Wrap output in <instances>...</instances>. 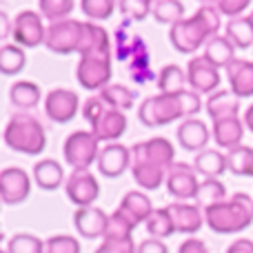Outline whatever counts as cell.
I'll use <instances>...</instances> for the list:
<instances>
[{
    "label": "cell",
    "instance_id": "1",
    "mask_svg": "<svg viewBox=\"0 0 253 253\" xmlns=\"http://www.w3.org/2000/svg\"><path fill=\"white\" fill-rule=\"evenodd\" d=\"M202 109V98L193 89H182L178 93H158L142 100L138 109V120L147 129L171 125L178 118H193Z\"/></svg>",
    "mask_w": 253,
    "mask_h": 253
},
{
    "label": "cell",
    "instance_id": "2",
    "mask_svg": "<svg viewBox=\"0 0 253 253\" xmlns=\"http://www.w3.org/2000/svg\"><path fill=\"white\" fill-rule=\"evenodd\" d=\"M222 13L218 11L215 2H207L198 9L193 16L180 20L169 29V40L175 51L180 53H196L200 47H207L211 38L220 36V20Z\"/></svg>",
    "mask_w": 253,
    "mask_h": 253
},
{
    "label": "cell",
    "instance_id": "3",
    "mask_svg": "<svg viewBox=\"0 0 253 253\" xmlns=\"http://www.w3.org/2000/svg\"><path fill=\"white\" fill-rule=\"evenodd\" d=\"M205 222L209 229L220 236L240 233L253 224V198L249 193H233L220 205H213L205 209Z\"/></svg>",
    "mask_w": 253,
    "mask_h": 253
},
{
    "label": "cell",
    "instance_id": "4",
    "mask_svg": "<svg viewBox=\"0 0 253 253\" xmlns=\"http://www.w3.org/2000/svg\"><path fill=\"white\" fill-rule=\"evenodd\" d=\"M4 144L25 156H38L47 149V131L34 114L18 111L4 126Z\"/></svg>",
    "mask_w": 253,
    "mask_h": 253
},
{
    "label": "cell",
    "instance_id": "5",
    "mask_svg": "<svg viewBox=\"0 0 253 253\" xmlns=\"http://www.w3.org/2000/svg\"><path fill=\"white\" fill-rule=\"evenodd\" d=\"M83 116L89 125H91V131L100 142H116L120 135H125L126 131V114L125 111H118L114 107H109L100 96H93L84 102L83 107Z\"/></svg>",
    "mask_w": 253,
    "mask_h": 253
},
{
    "label": "cell",
    "instance_id": "6",
    "mask_svg": "<svg viewBox=\"0 0 253 253\" xmlns=\"http://www.w3.org/2000/svg\"><path fill=\"white\" fill-rule=\"evenodd\" d=\"M111 49H93L80 56L78 69H76V78H78L80 87L87 91H98L100 93L105 87H109L111 76H114V67H111Z\"/></svg>",
    "mask_w": 253,
    "mask_h": 253
},
{
    "label": "cell",
    "instance_id": "7",
    "mask_svg": "<svg viewBox=\"0 0 253 253\" xmlns=\"http://www.w3.org/2000/svg\"><path fill=\"white\" fill-rule=\"evenodd\" d=\"M62 153H65L67 165L74 167V171H84L93 162H98L100 140L93 135V131H74L71 135H67Z\"/></svg>",
    "mask_w": 253,
    "mask_h": 253
},
{
    "label": "cell",
    "instance_id": "8",
    "mask_svg": "<svg viewBox=\"0 0 253 253\" xmlns=\"http://www.w3.org/2000/svg\"><path fill=\"white\" fill-rule=\"evenodd\" d=\"M83 36H84V22L76 20V18H67V20L53 22V25L47 27L44 47L49 51L58 53V56L78 53L80 44H83Z\"/></svg>",
    "mask_w": 253,
    "mask_h": 253
},
{
    "label": "cell",
    "instance_id": "9",
    "mask_svg": "<svg viewBox=\"0 0 253 253\" xmlns=\"http://www.w3.org/2000/svg\"><path fill=\"white\" fill-rule=\"evenodd\" d=\"M131 165H147L169 171L175 165V149L167 138H149L131 147Z\"/></svg>",
    "mask_w": 253,
    "mask_h": 253
},
{
    "label": "cell",
    "instance_id": "10",
    "mask_svg": "<svg viewBox=\"0 0 253 253\" xmlns=\"http://www.w3.org/2000/svg\"><path fill=\"white\" fill-rule=\"evenodd\" d=\"M13 40L22 49L40 47L47 40V27H44L40 11H34V9L18 11V16L13 18Z\"/></svg>",
    "mask_w": 253,
    "mask_h": 253
},
{
    "label": "cell",
    "instance_id": "11",
    "mask_svg": "<svg viewBox=\"0 0 253 253\" xmlns=\"http://www.w3.org/2000/svg\"><path fill=\"white\" fill-rule=\"evenodd\" d=\"M187 83L189 89H193L196 93H211L220 91V83H222V76H220V69L213 67L205 56H196L189 60L187 65Z\"/></svg>",
    "mask_w": 253,
    "mask_h": 253
},
{
    "label": "cell",
    "instance_id": "12",
    "mask_svg": "<svg viewBox=\"0 0 253 253\" xmlns=\"http://www.w3.org/2000/svg\"><path fill=\"white\" fill-rule=\"evenodd\" d=\"M167 191L178 202H187L191 198H198L200 182H198V171L193 165L187 162H175L167 173Z\"/></svg>",
    "mask_w": 253,
    "mask_h": 253
},
{
    "label": "cell",
    "instance_id": "13",
    "mask_svg": "<svg viewBox=\"0 0 253 253\" xmlns=\"http://www.w3.org/2000/svg\"><path fill=\"white\" fill-rule=\"evenodd\" d=\"M65 193L78 209L93 207V202L100 196V184L98 178L89 169L84 171H71V175L65 182Z\"/></svg>",
    "mask_w": 253,
    "mask_h": 253
},
{
    "label": "cell",
    "instance_id": "14",
    "mask_svg": "<svg viewBox=\"0 0 253 253\" xmlns=\"http://www.w3.org/2000/svg\"><path fill=\"white\" fill-rule=\"evenodd\" d=\"M31 193V175L20 167H7L0 173V198L4 205H20Z\"/></svg>",
    "mask_w": 253,
    "mask_h": 253
},
{
    "label": "cell",
    "instance_id": "15",
    "mask_svg": "<svg viewBox=\"0 0 253 253\" xmlns=\"http://www.w3.org/2000/svg\"><path fill=\"white\" fill-rule=\"evenodd\" d=\"M80 107V98L71 89H53L44 98V114L51 123L65 125L76 118Z\"/></svg>",
    "mask_w": 253,
    "mask_h": 253
},
{
    "label": "cell",
    "instance_id": "16",
    "mask_svg": "<svg viewBox=\"0 0 253 253\" xmlns=\"http://www.w3.org/2000/svg\"><path fill=\"white\" fill-rule=\"evenodd\" d=\"M126 169H131V149L120 142L105 144L98 156V171L105 178H120Z\"/></svg>",
    "mask_w": 253,
    "mask_h": 253
},
{
    "label": "cell",
    "instance_id": "17",
    "mask_svg": "<svg viewBox=\"0 0 253 253\" xmlns=\"http://www.w3.org/2000/svg\"><path fill=\"white\" fill-rule=\"evenodd\" d=\"M74 227L87 240H98V238L107 236V227H109V215L98 207H84V209H76L74 213Z\"/></svg>",
    "mask_w": 253,
    "mask_h": 253
},
{
    "label": "cell",
    "instance_id": "18",
    "mask_svg": "<svg viewBox=\"0 0 253 253\" xmlns=\"http://www.w3.org/2000/svg\"><path fill=\"white\" fill-rule=\"evenodd\" d=\"M178 144L184 149V151H191V153H200L205 149H209L211 140V131L207 123L198 118H189V120H182V125L178 126Z\"/></svg>",
    "mask_w": 253,
    "mask_h": 253
},
{
    "label": "cell",
    "instance_id": "19",
    "mask_svg": "<svg viewBox=\"0 0 253 253\" xmlns=\"http://www.w3.org/2000/svg\"><path fill=\"white\" fill-rule=\"evenodd\" d=\"M114 51H116V60L125 62L129 65L133 58H138L140 53L149 51L147 42L140 38L138 34L129 31V22H123V25L116 27V34H114Z\"/></svg>",
    "mask_w": 253,
    "mask_h": 253
},
{
    "label": "cell",
    "instance_id": "20",
    "mask_svg": "<svg viewBox=\"0 0 253 253\" xmlns=\"http://www.w3.org/2000/svg\"><path fill=\"white\" fill-rule=\"evenodd\" d=\"M173 218V224H175V231L178 233H198L202 229L205 222V213L200 211L198 205H191V202H173V205L167 207Z\"/></svg>",
    "mask_w": 253,
    "mask_h": 253
},
{
    "label": "cell",
    "instance_id": "21",
    "mask_svg": "<svg viewBox=\"0 0 253 253\" xmlns=\"http://www.w3.org/2000/svg\"><path fill=\"white\" fill-rule=\"evenodd\" d=\"M227 78H229V91L233 96L251 98L253 96V60L245 58H236L231 65L227 67Z\"/></svg>",
    "mask_w": 253,
    "mask_h": 253
},
{
    "label": "cell",
    "instance_id": "22",
    "mask_svg": "<svg viewBox=\"0 0 253 253\" xmlns=\"http://www.w3.org/2000/svg\"><path fill=\"white\" fill-rule=\"evenodd\" d=\"M245 120H240V116H233V118H222V120H213V140L218 147L222 149H236L242 144L245 138Z\"/></svg>",
    "mask_w": 253,
    "mask_h": 253
},
{
    "label": "cell",
    "instance_id": "23",
    "mask_svg": "<svg viewBox=\"0 0 253 253\" xmlns=\"http://www.w3.org/2000/svg\"><path fill=\"white\" fill-rule=\"evenodd\" d=\"M207 114L209 118L213 120H222V118H233V116H240V98L233 96L231 91H220L211 93L207 98V105H205Z\"/></svg>",
    "mask_w": 253,
    "mask_h": 253
},
{
    "label": "cell",
    "instance_id": "24",
    "mask_svg": "<svg viewBox=\"0 0 253 253\" xmlns=\"http://www.w3.org/2000/svg\"><path fill=\"white\" fill-rule=\"evenodd\" d=\"M34 180H36V184H38L42 191H56V189H60V184L67 182L62 165L60 162H56V160H51V158L36 162Z\"/></svg>",
    "mask_w": 253,
    "mask_h": 253
},
{
    "label": "cell",
    "instance_id": "25",
    "mask_svg": "<svg viewBox=\"0 0 253 253\" xmlns=\"http://www.w3.org/2000/svg\"><path fill=\"white\" fill-rule=\"evenodd\" d=\"M9 100L16 107L18 111H25L29 114L31 109L38 107V102L42 100V93H40V87L31 80H18V83L11 84L9 89Z\"/></svg>",
    "mask_w": 253,
    "mask_h": 253
},
{
    "label": "cell",
    "instance_id": "26",
    "mask_svg": "<svg viewBox=\"0 0 253 253\" xmlns=\"http://www.w3.org/2000/svg\"><path fill=\"white\" fill-rule=\"evenodd\" d=\"M193 167L205 178H220L222 173L229 171V160H227V153L218 151V149H205V151L196 153Z\"/></svg>",
    "mask_w": 253,
    "mask_h": 253
},
{
    "label": "cell",
    "instance_id": "27",
    "mask_svg": "<svg viewBox=\"0 0 253 253\" xmlns=\"http://www.w3.org/2000/svg\"><path fill=\"white\" fill-rule=\"evenodd\" d=\"M202 56H205L213 67H218V69L220 67H229L233 60H236V44H233L227 36L220 34L207 42Z\"/></svg>",
    "mask_w": 253,
    "mask_h": 253
},
{
    "label": "cell",
    "instance_id": "28",
    "mask_svg": "<svg viewBox=\"0 0 253 253\" xmlns=\"http://www.w3.org/2000/svg\"><path fill=\"white\" fill-rule=\"evenodd\" d=\"M224 36L236 44V49L253 47V13L229 20L227 27H224Z\"/></svg>",
    "mask_w": 253,
    "mask_h": 253
},
{
    "label": "cell",
    "instance_id": "29",
    "mask_svg": "<svg viewBox=\"0 0 253 253\" xmlns=\"http://www.w3.org/2000/svg\"><path fill=\"white\" fill-rule=\"evenodd\" d=\"M98 96L109 107H114V109H118V111L131 109V107L135 105V100H138V91L131 87H125V84H109V87H105Z\"/></svg>",
    "mask_w": 253,
    "mask_h": 253
},
{
    "label": "cell",
    "instance_id": "30",
    "mask_svg": "<svg viewBox=\"0 0 253 253\" xmlns=\"http://www.w3.org/2000/svg\"><path fill=\"white\" fill-rule=\"evenodd\" d=\"M120 207H123L126 213L133 215L138 222H147V220L153 215V211H156V209H153L151 198H149L147 193H142V191H129V193H125Z\"/></svg>",
    "mask_w": 253,
    "mask_h": 253
},
{
    "label": "cell",
    "instance_id": "31",
    "mask_svg": "<svg viewBox=\"0 0 253 253\" xmlns=\"http://www.w3.org/2000/svg\"><path fill=\"white\" fill-rule=\"evenodd\" d=\"M227 200V187L220 182L218 178H205L200 182V191H198L196 205L200 209H209L213 205H220V202Z\"/></svg>",
    "mask_w": 253,
    "mask_h": 253
},
{
    "label": "cell",
    "instance_id": "32",
    "mask_svg": "<svg viewBox=\"0 0 253 253\" xmlns=\"http://www.w3.org/2000/svg\"><path fill=\"white\" fill-rule=\"evenodd\" d=\"M156 84H158V89H160V93H178L184 89V84H189L187 71L178 65H167V67H162L160 74H158Z\"/></svg>",
    "mask_w": 253,
    "mask_h": 253
},
{
    "label": "cell",
    "instance_id": "33",
    "mask_svg": "<svg viewBox=\"0 0 253 253\" xmlns=\"http://www.w3.org/2000/svg\"><path fill=\"white\" fill-rule=\"evenodd\" d=\"M151 16L160 25L173 27L180 20H184V2H180V0H156L151 9Z\"/></svg>",
    "mask_w": 253,
    "mask_h": 253
},
{
    "label": "cell",
    "instance_id": "34",
    "mask_svg": "<svg viewBox=\"0 0 253 253\" xmlns=\"http://www.w3.org/2000/svg\"><path fill=\"white\" fill-rule=\"evenodd\" d=\"M27 65V56L25 49L18 44H2L0 47V71L4 76H16L25 69Z\"/></svg>",
    "mask_w": 253,
    "mask_h": 253
},
{
    "label": "cell",
    "instance_id": "35",
    "mask_svg": "<svg viewBox=\"0 0 253 253\" xmlns=\"http://www.w3.org/2000/svg\"><path fill=\"white\" fill-rule=\"evenodd\" d=\"M138 220L133 218L131 213H126L123 207L114 211L109 215V227H107V236L105 238H131L133 229L138 227Z\"/></svg>",
    "mask_w": 253,
    "mask_h": 253
},
{
    "label": "cell",
    "instance_id": "36",
    "mask_svg": "<svg viewBox=\"0 0 253 253\" xmlns=\"http://www.w3.org/2000/svg\"><path fill=\"white\" fill-rule=\"evenodd\" d=\"M227 160H229V171L233 175H249L253 178V147H240L231 149L227 153Z\"/></svg>",
    "mask_w": 253,
    "mask_h": 253
},
{
    "label": "cell",
    "instance_id": "37",
    "mask_svg": "<svg viewBox=\"0 0 253 253\" xmlns=\"http://www.w3.org/2000/svg\"><path fill=\"white\" fill-rule=\"evenodd\" d=\"M147 231L151 238H158V240H165V238H171L175 233V224L173 218H171L169 209H156L153 215L147 220Z\"/></svg>",
    "mask_w": 253,
    "mask_h": 253
},
{
    "label": "cell",
    "instance_id": "38",
    "mask_svg": "<svg viewBox=\"0 0 253 253\" xmlns=\"http://www.w3.org/2000/svg\"><path fill=\"white\" fill-rule=\"evenodd\" d=\"M74 7H76L74 0H40L38 11L44 20H49L53 25V22L67 20L69 13L74 11Z\"/></svg>",
    "mask_w": 253,
    "mask_h": 253
},
{
    "label": "cell",
    "instance_id": "39",
    "mask_svg": "<svg viewBox=\"0 0 253 253\" xmlns=\"http://www.w3.org/2000/svg\"><path fill=\"white\" fill-rule=\"evenodd\" d=\"M126 76H129L133 83H138V84H147L149 80L156 78V74H153V67H151V56H149V51L140 53L138 58H133V60L126 65Z\"/></svg>",
    "mask_w": 253,
    "mask_h": 253
},
{
    "label": "cell",
    "instance_id": "40",
    "mask_svg": "<svg viewBox=\"0 0 253 253\" xmlns=\"http://www.w3.org/2000/svg\"><path fill=\"white\" fill-rule=\"evenodd\" d=\"M80 9H83V13L89 20L100 22V20H109L114 16V11L118 9V2H114V0H83Z\"/></svg>",
    "mask_w": 253,
    "mask_h": 253
},
{
    "label": "cell",
    "instance_id": "41",
    "mask_svg": "<svg viewBox=\"0 0 253 253\" xmlns=\"http://www.w3.org/2000/svg\"><path fill=\"white\" fill-rule=\"evenodd\" d=\"M7 253H44V242L31 233H16L9 238Z\"/></svg>",
    "mask_w": 253,
    "mask_h": 253
},
{
    "label": "cell",
    "instance_id": "42",
    "mask_svg": "<svg viewBox=\"0 0 253 253\" xmlns=\"http://www.w3.org/2000/svg\"><path fill=\"white\" fill-rule=\"evenodd\" d=\"M118 9L126 22H140L147 16H151L153 2L151 0H123V2H118Z\"/></svg>",
    "mask_w": 253,
    "mask_h": 253
},
{
    "label": "cell",
    "instance_id": "43",
    "mask_svg": "<svg viewBox=\"0 0 253 253\" xmlns=\"http://www.w3.org/2000/svg\"><path fill=\"white\" fill-rule=\"evenodd\" d=\"M44 253H83L78 238L74 236H51L49 240H44Z\"/></svg>",
    "mask_w": 253,
    "mask_h": 253
},
{
    "label": "cell",
    "instance_id": "44",
    "mask_svg": "<svg viewBox=\"0 0 253 253\" xmlns=\"http://www.w3.org/2000/svg\"><path fill=\"white\" fill-rule=\"evenodd\" d=\"M96 253H138L133 238H105Z\"/></svg>",
    "mask_w": 253,
    "mask_h": 253
},
{
    "label": "cell",
    "instance_id": "45",
    "mask_svg": "<svg viewBox=\"0 0 253 253\" xmlns=\"http://www.w3.org/2000/svg\"><path fill=\"white\" fill-rule=\"evenodd\" d=\"M215 7L220 13H224L233 20V18H242V13L249 9V0H218Z\"/></svg>",
    "mask_w": 253,
    "mask_h": 253
},
{
    "label": "cell",
    "instance_id": "46",
    "mask_svg": "<svg viewBox=\"0 0 253 253\" xmlns=\"http://www.w3.org/2000/svg\"><path fill=\"white\" fill-rule=\"evenodd\" d=\"M138 253H169V247L158 238H147L138 245Z\"/></svg>",
    "mask_w": 253,
    "mask_h": 253
},
{
    "label": "cell",
    "instance_id": "47",
    "mask_svg": "<svg viewBox=\"0 0 253 253\" xmlns=\"http://www.w3.org/2000/svg\"><path fill=\"white\" fill-rule=\"evenodd\" d=\"M178 253H211L205 240H198V238H187L182 245L178 247Z\"/></svg>",
    "mask_w": 253,
    "mask_h": 253
},
{
    "label": "cell",
    "instance_id": "48",
    "mask_svg": "<svg viewBox=\"0 0 253 253\" xmlns=\"http://www.w3.org/2000/svg\"><path fill=\"white\" fill-rule=\"evenodd\" d=\"M227 253H253V240H249V238H240V240L231 242V247L227 249Z\"/></svg>",
    "mask_w": 253,
    "mask_h": 253
},
{
    "label": "cell",
    "instance_id": "49",
    "mask_svg": "<svg viewBox=\"0 0 253 253\" xmlns=\"http://www.w3.org/2000/svg\"><path fill=\"white\" fill-rule=\"evenodd\" d=\"M9 36H13V22L9 20L7 11H0V38L7 40Z\"/></svg>",
    "mask_w": 253,
    "mask_h": 253
},
{
    "label": "cell",
    "instance_id": "50",
    "mask_svg": "<svg viewBox=\"0 0 253 253\" xmlns=\"http://www.w3.org/2000/svg\"><path fill=\"white\" fill-rule=\"evenodd\" d=\"M245 126L253 133V105H249V109L245 111Z\"/></svg>",
    "mask_w": 253,
    "mask_h": 253
},
{
    "label": "cell",
    "instance_id": "51",
    "mask_svg": "<svg viewBox=\"0 0 253 253\" xmlns=\"http://www.w3.org/2000/svg\"><path fill=\"white\" fill-rule=\"evenodd\" d=\"M0 253H7V249H4V251H0Z\"/></svg>",
    "mask_w": 253,
    "mask_h": 253
}]
</instances>
